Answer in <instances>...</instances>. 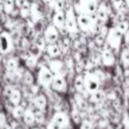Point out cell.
Listing matches in <instances>:
<instances>
[{"label":"cell","mask_w":129,"mask_h":129,"mask_svg":"<svg viewBox=\"0 0 129 129\" xmlns=\"http://www.w3.org/2000/svg\"><path fill=\"white\" fill-rule=\"evenodd\" d=\"M79 129H94L93 122H92L89 119H84V120L80 121Z\"/></svg>","instance_id":"32"},{"label":"cell","mask_w":129,"mask_h":129,"mask_svg":"<svg viewBox=\"0 0 129 129\" xmlns=\"http://www.w3.org/2000/svg\"><path fill=\"white\" fill-rule=\"evenodd\" d=\"M85 89L88 94L99 91L101 87V79L95 71H87L84 74Z\"/></svg>","instance_id":"3"},{"label":"cell","mask_w":129,"mask_h":129,"mask_svg":"<svg viewBox=\"0 0 129 129\" xmlns=\"http://www.w3.org/2000/svg\"><path fill=\"white\" fill-rule=\"evenodd\" d=\"M29 16H31L32 19L35 23L41 20V18L43 17V9H42V7L40 6V4L33 2V4L31 5V15Z\"/></svg>","instance_id":"18"},{"label":"cell","mask_w":129,"mask_h":129,"mask_svg":"<svg viewBox=\"0 0 129 129\" xmlns=\"http://www.w3.org/2000/svg\"><path fill=\"white\" fill-rule=\"evenodd\" d=\"M101 62L105 67H112L116 64V56L113 53V50L107 45V43L101 52Z\"/></svg>","instance_id":"8"},{"label":"cell","mask_w":129,"mask_h":129,"mask_svg":"<svg viewBox=\"0 0 129 129\" xmlns=\"http://www.w3.org/2000/svg\"><path fill=\"white\" fill-rule=\"evenodd\" d=\"M0 129H13V126H11V125H10V123H9V122H7L6 125L4 126V127H1Z\"/></svg>","instance_id":"39"},{"label":"cell","mask_w":129,"mask_h":129,"mask_svg":"<svg viewBox=\"0 0 129 129\" xmlns=\"http://www.w3.org/2000/svg\"><path fill=\"white\" fill-rule=\"evenodd\" d=\"M53 76H54V74L51 71V69H50L47 64H42V66L39 67L36 79H38V83L40 86L49 88V87H51V83H52V79H53Z\"/></svg>","instance_id":"4"},{"label":"cell","mask_w":129,"mask_h":129,"mask_svg":"<svg viewBox=\"0 0 129 129\" xmlns=\"http://www.w3.org/2000/svg\"><path fill=\"white\" fill-rule=\"evenodd\" d=\"M96 17H98L99 22L101 23H104L108 20V16H109V11H108V8L104 4H101L99 5L98 7V10H96Z\"/></svg>","instance_id":"21"},{"label":"cell","mask_w":129,"mask_h":129,"mask_svg":"<svg viewBox=\"0 0 129 129\" xmlns=\"http://www.w3.org/2000/svg\"><path fill=\"white\" fill-rule=\"evenodd\" d=\"M112 2V6L114 7V9H117V10H119V9L121 8L122 6H125V0H111Z\"/></svg>","instance_id":"34"},{"label":"cell","mask_w":129,"mask_h":129,"mask_svg":"<svg viewBox=\"0 0 129 129\" xmlns=\"http://www.w3.org/2000/svg\"><path fill=\"white\" fill-rule=\"evenodd\" d=\"M59 35H60V31L53 24H50L45 27L43 38L47 43H56L59 40Z\"/></svg>","instance_id":"10"},{"label":"cell","mask_w":129,"mask_h":129,"mask_svg":"<svg viewBox=\"0 0 129 129\" xmlns=\"http://www.w3.org/2000/svg\"><path fill=\"white\" fill-rule=\"evenodd\" d=\"M126 2V7H127V9H129V0H125Z\"/></svg>","instance_id":"40"},{"label":"cell","mask_w":129,"mask_h":129,"mask_svg":"<svg viewBox=\"0 0 129 129\" xmlns=\"http://www.w3.org/2000/svg\"><path fill=\"white\" fill-rule=\"evenodd\" d=\"M19 68L18 64V60L16 58H9L6 62V69L8 73H10L11 75H16V71Z\"/></svg>","instance_id":"23"},{"label":"cell","mask_w":129,"mask_h":129,"mask_svg":"<svg viewBox=\"0 0 129 129\" xmlns=\"http://www.w3.org/2000/svg\"><path fill=\"white\" fill-rule=\"evenodd\" d=\"M105 98H107L105 92L99 89V91H96V92H94V93L89 94L88 100H89V102L93 103V104H100L101 102H103V101L105 100Z\"/></svg>","instance_id":"20"},{"label":"cell","mask_w":129,"mask_h":129,"mask_svg":"<svg viewBox=\"0 0 129 129\" xmlns=\"http://www.w3.org/2000/svg\"><path fill=\"white\" fill-rule=\"evenodd\" d=\"M45 51H47L48 56L50 58H59L62 53V50H61V47L58 44V43H48L47 48H45Z\"/></svg>","instance_id":"16"},{"label":"cell","mask_w":129,"mask_h":129,"mask_svg":"<svg viewBox=\"0 0 129 129\" xmlns=\"http://www.w3.org/2000/svg\"><path fill=\"white\" fill-rule=\"evenodd\" d=\"M122 40H123V34H121L116 27H111L110 29H108L105 43L113 51H118L120 49L121 44H122Z\"/></svg>","instance_id":"2"},{"label":"cell","mask_w":129,"mask_h":129,"mask_svg":"<svg viewBox=\"0 0 129 129\" xmlns=\"http://www.w3.org/2000/svg\"><path fill=\"white\" fill-rule=\"evenodd\" d=\"M74 87H75L76 92L79 94H88L85 89V82H84V75L82 74H78L77 76L74 79Z\"/></svg>","instance_id":"19"},{"label":"cell","mask_w":129,"mask_h":129,"mask_svg":"<svg viewBox=\"0 0 129 129\" xmlns=\"http://www.w3.org/2000/svg\"><path fill=\"white\" fill-rule=\"evenodd\" d=\"M51 119L53 121H56L62 129H68L69 126H70V118L63 111H56Z\"/></svg>","instance_id":"11"},{"label":"cell","mask_w":129,"mask_h":129,"mask_svg":"<svg viewBox=\"0 0 129 129\" xmlns=\"http://www.w3.org/2000/svg\"><path fill=\"white\" fill-rule=\"evenodd\" d=\"M123 39H125L126 43H127V44H129V29H128L127 32H126L125 34H123Z\"/></svg>","instance_id":"38"},{"label":"cell","mask_w":129,"mask_h":129,"mask_svg":"<svg viewBox=\"0 0 129 129\" xmlns=\"http://www.w3.org/2000/svg\"><path fill=\"white\" fill-rule=\"evenodd\" d=\"M71 118H73V120L75 123H80V121H82L79 109H78V107L76 104H74L73 109H71Z\"/></svg>","instance_id":"27"},{"label":"cell","mask_w":129,"mask_h":129,"mask_svg":"<svg viewBox=\"0 0 129 129\" xmlns=\"http://www.w3.org/2000/svg\"><path fill=\"white\" fill-rule=\"evenodd\" d=\"M23 79H24V83L27 86H32V85L34 84V78H33V76H32V74L28 73V71H25L24 73Z\"/></svg>","instance_id":"31"},{"label":"cell","mask_w":129,"mask_h":129,"mask_svg":"<svg viewBox=\"0 0 129 129\" xmlns=\"http://www.w3.org/2000/svg\"><path fill=\"white\" fill-rule=\"evenodd\" d=\"M22 119L26 126H28V127H34V125L36 123L35 122V112H34L33 108H32L31 105H28V107L25 109Z\"/></svg>","instance_id":"15"},{"label":"cell","mask_w":129,"mask_h":129,"mask_svg":"<svg viewBox=\"0 0 129 129\" xmlns=\"http://www.w3.org/2000/svg\"><path fill=\"white\" fill-rule=\"evenodd\" d=\"M122 129H129V112H126L122 118Z\"/></svg>","instance_id":"33"},{"label":"cell","mask_w":129,"mask_h":129,"mask_svg":"<svg viewBox=\"0 0 129 129\" xmlns=\"http://www.w3.org/2000/svg\"><path fill=\"white\" fill-rule=\"evenodd\" d=\"M66 31L68 32L70 35H76L79 31L78 28V24H77V15L75 13L74 8H68L66 11Z\"/></svg>","instance_id":"5"},{"label":"cell","mask_w":129,"mask_h":129,"mask_svg":"<svg viewBox=\"0 0 129 129\" xmlns=\"http://www.w3.org/2000/svg\"><path fill=\"white\" fill-rule=\"evenodd\" d=\"M51 88L54 93L63 94L68 89V82L66 79L64 74H56L51 83Z\"/></svg>","instance_id":"6"},{"label":"cell","mask_w":129,"mask_h":129,"mask_svg":"<svg viewBox=\"0 0 129 129\" xmlns=\"http://www.w3.org/2000/svg\"><path fill=\"white\" fill-rule=\"evenodd\" d=\"M43 1H44V2H48V4H51L53 0H43Z\"/></svg>","instance_id":"41"},{"label":"cell","mask_w":129,"mask_h":129,"mask_svg":"<svg viewBox=\"0 0 129 129\" xmlns=\"http://www.w3.org/2000/svg\"><path fill=\"white\" fill-rule=\"evenodd\" d=\"M114 27H116L121 34H125L129 29V23L127 20H120V22H118V24H117Z\"/></svg>","instance_id":"28"},{"label":"cell","mask_w":129,"mask_h":129,"mask_svg":"<svg viewBox=\"0 0 129 129\" xmlns=\"http://www.w3.org/2000/svg\"><path fill=\"white\" fill-rule=\"evenodd\" d=\"M8 101H9V103H10L13 107H16V105L20 104V103H22V101H23L22 92H20L18 88L13 87L10 94L8 95Z\"/></svg>","instance_id":"17"},{"label":"cell","mask_w":129,"mask_h":129,"mask_svg":"<svg viewBox=\"0 0 129 129\" xmlns=\"http://www.w3.org/2000/svg\"><path fill=\"white\" fill-rule=\"evenodd\" d=\"M96 23H99V19L95 16V14L94 15H88V14H85V13H78L77 24H78L79 31L85 32V33L93 32V28Z\"/></svg>","instance_id":"1"},{"label":"cell","mask_w":129,"mask_h":129,"mask_svg":"<svg viewBox=\"0 0 129 129\" xmlns=\"http://www.w3.org/2000/svg\"><path fill=\"white\" fill-rule=\"evenodd\" d=\"M14 49V41L11 35L8 32H1L0 33V53L7 54L11 52Z\"/></svg>","instance_id":"7"},{"label":"cell","mask_w":129,"mask_h":129,"mask_svg":"<svg viewBox=\"0 0 129 129\" xmlns=\"http://www.w3.org/2000/svg\"><path fill=\"white\" fill-rule=\"evenodd\" d=\"M79 4L77 7L79 8V13H85L88 15H94L96 14L99 4L96 0H78Z\"/></svg>","instance_id":"9"},{"label":"cell","mask_w":129,"mask_h":129,"mask_svg":"<svg viewBox=\"0 0 129 129\" xmlns=\"http://www.w3.org/2000/svg\"><path fill=\"white\" fill-rule=\"evenodd\" d=\"M120 60H121V64L122 67L127 70L129 69V48H126L121 51L120 54Z\"/></svg>","instance_id":"24"},{"label":"cell","mask_w":129,"mask_h":129,"mask_svg":"<svg viewBox=\"0 0 129 129\" xmlns=\"http://www.w3.org/2000/svg\"><path fill=\"white\" fill-rule=\"evenodd\" d=\"M18 9H19V15L22 17H24V18L29 17V15H31V4L28 1L25 5H23L22 7H19Z\"/></svg>","instance_id":"26"},{"label":"cell","mask_w":129,"mask_h":129,"mask_svg":"<svg viewBox=\"0 0 129 129\" xmlns=\"http://www.w3.org/2000/svg\"><path fill=\"white\" fill-rule=\"evenodd\" d=\"M32 107L34 109H38L41 110V111H44L47 109V105H48V99L44 94L42 93H39L36 95H34L33 100H32Z\"/></svg>","instance_id":"13"},{"label":"cell","mask_w":129,"mask_h":129,"mask_svg":"<svg viewBox=\"0 0 129 129\" xmlns=\"http://www.w3.org/2000/svg\"><path fill=\"white\" fill-rule=\"evenodd\" d=\"M105 39H107V35H105V34L99 33V34H96L94 42H95V44L98 45V47H104L105 45Z\"/></svg>","instance_id":"30"},{"label":"cell","mask_w":129,"mask_h":129,"mask_svg":"<svg viewBox=\"0 0 129 129\" xmlns=\"http://www.w3.org/2000/svg\"><path fill=\"white\" fill-rule=\"evenodd\" d=\"M8 122V120H7V116L6 113H5L4 111H0V128L4 127L6 123Z\"/></svg>","instance_id":"35"},{"label":"cell","mask_w":129,"mask_h":129,"mask_svg":"<svg viewBox=\"0 0 129 129\" xmlns=\"http://www.w3.org/2000/svg\"><path fill=\"white\" fill-rule=\"evenodd\" d=\"M50 5L54 8V10H63L66 7V0H53Z\"/></svg>","instance_id":"29"},{"label":"cell","mask_w":129,"mask_h":129,"mask_svg":"<svg viewBox=\"0 0 129 129\" xmlns=\"http://www.w3.org/2000/svg\"><path fill=\"white\" fill-rule=\"evenodd\" d=\"M0 6H1V0H0Z\"/></svg>","instance_id":"43"},{"label":"cell","mask_w":129,"mask_h":129,"mask_svg":"<svg viewBox=\"0 0 129 129\" xmlns=\"http://www.w3.org/2000/svg\"><path fill=\"white\" fill-rule=\"evenodd\" d=\"M23 101L20 104L16 105V107H13V110H11V116H13V118L15 119V120H19V119L23 118V114H24V111L25 109H26V105L23 104Z\"/></svg>","instance_id":"22"},{"label":"cell","mask_w":129,"mask_h":129,"mask_svg":"<svg viewBox=\"0 0 129 129\" xmlns=\"http://www.w3.org/2000/svg\"><path fill=\"white\" fill-rule=\"evenodd\" d=\"M15 1H16V5L18 6V8H19V7H22L23 5L26 4L27 0H15Z\"/></svg>","instance_id":"37"},{"label":"cell","mask_w":129,"mask_h":129,"mask_svg":"<svg viewBox=\"0 0 129 129\" xmlns=\"http://www.w3.org/2000/svg\"><path fill=\"white\" fill-rule=\"evenodd\" d=\"M31 129H41V128L38 126V127H31Z\"/></svg>","instance_id":"42"},{"label":"cell","mask_w":129,"mask_h":129,"mask_svg":"<svg viewBox=\"0 0 129 129\" xmlns=\"http://www.w3.org/2000/svg\"><path fill=\"white\" fill-rule=\"evenodd\" d=\"M47 129H62L60 127V126L58 125V123L56 122V121H53L51 119V120L48 122V125H47Z\"/></svg>","instance_id":"36"},{"label":"cell","mask_w":129,"mask_h":129,"mask_svg":"<svg viewBox=\"0 0 129 129\" xmlns=\"http://www.w3.org/2000/svg\"><path fill=\"white\" fill-rule=\"evenodd\" d=\"M15 6H16V1H15V0H4L2 8H4L5 13L10 15V14L14 11V9H15Z\"/></svg>","instance_id":"25"},{"label":"cell","mask_w":129,"mask_h":129,"mask_svg":"<svg viewBox=\"0 0 129 129\" xmlns=\"http://www.w3.org/2000/svg\"><path fill=\"white\" fill-rule=\"evenodd\" d=\"M52 24L59 29L63 31L66 29V13L63 10H54V14L52 16Z\"/></svg>","instance_id":"12"},{"label":"cell","mask_w":129,"mask_h":129,"mask_svg":"<svg viewBox=\"0 0 129 129\" xmlns=\"http://www.w3.org/2000/svg\"><path fill=\"white\" fill-rule=\"evenodd\" d=\"M48 67L51 69V71L56 75V74H64L66 68H64V62L62 60H59L58 58H52L48 61Z\"/></svg>","instance_id":"14"}]
</instances>
